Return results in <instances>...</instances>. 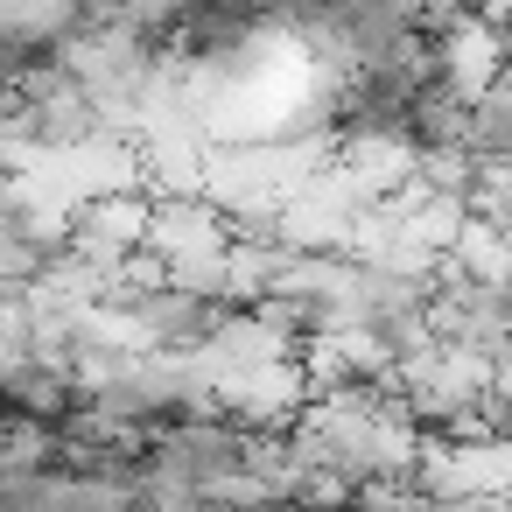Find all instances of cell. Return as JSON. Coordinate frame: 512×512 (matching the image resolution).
I'll return each mask as SVG.
<instances>
[{
  "mask_svg": "<svg viewBox=\"0 0 512 512\" xmlns=\"http://www.w3.org/2000/svg\"><path fill=\"white\" fill-rule=\"evenodd\" d=\"M92 8L85 0H0V64H50L85 36Z\"/></svg>",
  "mask_w": 512,
  "mask_h": 512,
  "instance_id": "obj_2",
  "label": "cell"
},
{
  "mask_svg": "<svg viewBox=\"0 0 512 512\" xmlns=\"http://www.w3.org/2000/svg\"><path fill=\"white\" fill-rule=\"evenodd\" d=\"M428 330L456 351H477V358H505L512 344V281H491V274H470L456 260L435 267V309H428Z\"/></svg>",
  "mask_w": 512,
  "mask_h": 512,
  "instance_id": "obj_1",
  "label": "cell"
}]
</instances>
